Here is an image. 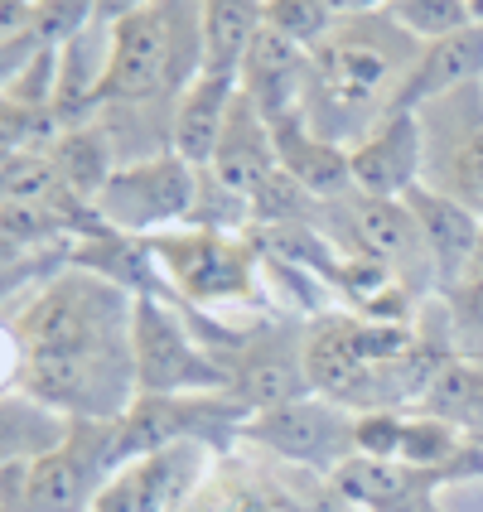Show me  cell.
Here are the masks:
<instances>
[{
  "label": "cell",
  "mask_w": 483,
  "mask_h": 512,
  "mask_svg": "<svg viewBox=\"0 0 483 512\" xmlns=\"http://www.w3.org/2000/svg\"><path fill=\"white\" fill-rule=\"evenodd\" d=\"M25 348L20 392L68 421H121L136 387V290L92 271L58 266L15 310Z\"/></svg>",
  "instance_id": "6da1fadb"
},
{
  "label": "cell",
  "mask_w": 483,
  "mask_h": 512,
  "mask_svg": "<svg viewBox=\"0 0 483 512\" xmlns=\"http://www.w3.org/2000/svg\"><path fill=\"white\" fill-rule=\"evenodd\" d=\"M421 49L426 44H416L387 10L339 15V25L310 49L300 116L319 136L358 145L377 121L401 107V87Z\"/></svg>",
  "instance_id": "7a4b0ae2"
},
{
  "label": "cell",
  "mask_w": 483,
  "mask_h": 512,
  "mask_svg": "<svg viewBox=\"0 0 483 512\" xmlns=\"http://www.w3.org/2000/svg\"><path fill=\"white\" fill-rule=\"evenodd\" d=\"M203 78V0H160L112 25L102 112H141L170 126L174 102Z\"/></svg>",
  "instance_id": "3957f363"
},
{
  "label": "cell",
  "mask_w": 483,
  "mask_h": 512,
  "mask_svg": "<svg viewBox=\"0 0 483 512\" xmlns=\"http://www.w3.org/2000/svg\"><path fill=\"white\" fill-rule=\"evenodd\" d=\"M199 208V170L184 165L174 150L126 160L97 194V218L121 237H160L170 228L194 223Z\"/></svg>",
  "instance_id": "277c9868"
},
{
  "label": "cell",
  "mask_w": 483,
  "mask_h": 512,
  "mask_svg": "<svg viewBox=\"0 0 483 512\" xmlns=\"http://www.w3.org/2000/svg\"><path fill=\"white\" fill-rule=\"evenodd\" d=\"M121 464V421H68V435L29 464L25 512H92Z\"/></svg>",
  "instance_id": "5b68a950"
},
{
  "label": "cell",
  "mask_w": 483,
  "mask_h": 512,
  "mask_svg": "<svg viewBox=\"0 0 483 512\" xmlns=\"http://www.w3.org/2000/svg\"><path fill=\"white\" fill-rule=\"evenodd\" d=\"M136 387L141 397L228 392L223 358H213L160 295H136Z\"/></svg>",
  "instance_id": "8992f818"
},
{
  "label": "cell",
  "mask_w": 483,
  "mask_h": 512,
  "mask_svg": "<svg viewBox=\"0 0 483 512\" xmlns=\"http://www.w3.org/2000/svg\"><path fill=\"white\" fill-rule=\"evenodd\" d=\"M416 116L426 136L421 184H430L435 194H450L483 218V83L426 102Z\"/></svg>",
  "instance_id": "52a82bcc"
},
{
  "label": "cell",
  "mask_w": 483,
  "mask_h": 512,
  "mask_svg": "<svg viewBox=\"0 0 483 512\" xmlns=\"http://www.w3.org/2000/svg\"><path fill=\"white\" fill-rule=\"evenodd\" d=\"M145 247L155 256V271H165L174 290L194 305H228L252 295L256 285L252 252L218 228H170L145 237Z\"/></svg>",
  "instance_id": "ba28073f"
},
{
  "label": "cell",
  "mask_w": 483,
  "mask_h": 512,
  "mask_svg": "<svg viewBox=\"0 0 483 512\" xmlns=\"http://www.w3.org/2000/svg\"><path fill=\"white\" fill-rule=\"evenodd\" d=\"M228 372V397L247 411H276L290 401L310 397V372H305V329L295 324H261L223 358Z\"/></svg>",
  "instance_id": "9c48e42d"
},
{
  "label": "cell",
  "mask_w": 483,
  "mask_h": 512,
  "mask_svg": "<svg viewBox=\"0 0 483 512\" xmlns=\"http://www.w3.org/2000/svg\"><path fill=\"white\" fill-rule=\"evenodd\" d=\"M247 435L261 440L266 450H276L281 459L343 469L348 455L358 450V416H348L339 401L300 397V401H290V406H276V411L252 416V421H247Z\"/></svg>",
  "instance_id": "30bf717a"
},
{
  "label": "cell",
  "mask_w": 483,
  "mask_h": 512,
  "mask_svg": "<svg viewBox=\"0 0 483 512\" xmlns=\"http://www.w3.org/2000/svg\"><path fill=\"white\" fill-rule=\"evenodd\" d=\"M348 165H353V189L372 199H406L421 170H426V136H421V116L392 112L377 121L358 145H348Z\"/></svg>",
  "instance_id": "8fae6325"
},
{
  "label": "cell",
  "mask_w": 483,
  "mask_h": 512,
  "mask_svg": "<svg viewBox=\"0 0 483 512\" xmlns=\"http://www.w3.org/2000/svg\"><path fill=\"white\" fill-rule=\"evenodd\" d=\"M203 174H213L228 194H237L242 203H252L281 179V160H276V141H271V121L256 112L252 97L237 92L232 116L223 126V141L213 150V165Z\"/></svg>",
  "instance_id": "7c38bea8"
},
{
  "label": "cell",
  "mask_w": 483,
  "mask_h": 512,
  "mask_svg": "<svg viewBox=\"0 0 483 512\" xmlns=\"http://www.w3.org/2000/svg\"><path fill=\"white\" fill-rule=\"evenodd\" d=\"M401 203L411 208L416 232H421V242H426L435 285H440V290H455L459 281H469L474 256H479V237H483L479 213H469V208L455 203L450 194H435L430 184H416Z\"/></svg>",
  "instance_id": "4fadbf2b"
},
{
  "label": "cell",
  "mask_w": 483,
  "mask_h": 512,
  "mask_svg": "<svg viewBox=\"0 0 483 512\" xmlns=\"http://www.w3.org/2000/svg\"><path fill=\"white\" fill-rule=\"evenodd\" d=\"M271 141H276V160H281V174L310 194L314 203H334L353 189V165H348V145L319 136L300 112L276 116L271 121Z\"/></svg>",
  "instance_id": "5bb4252c"
},
{
  "label": "cell",
  "mask_w": 483,
  "mask_h": 512,
  "mask_svg": "<svg viewBox=\"0 0 483 512\" xmlns=\"http://www.w3.org/2000/svg\"><path fill=\"white\" fill-rule=\"evenodd\" d=\"M305 73H310V49H300V44H290L281 34L261 29L247 63H242L237 87H242V97H252L256 112L266 116V121H276V116L300 112Z\"/></svg>",
  "instance_id": "9a60e30c"
},
{
  "label": "cell",
  "mask_w": 483,
  "mask_h": 512,
  "mask_svg": "<svg viewBox=\"0 0 483 512\" xmlns=\"http://www.w3.org/2000/svg\"><path fill=\"white\" fill-rule=\"evenodd\" d=\"M237 78H218V73H203L199 83L189 87L170 112V150L194 165V170H208L213 165V150L223 141V126L232 116V102H237Z\"/></svg>",
  "instance_id": "2e32d148"
},
{
  "label": "cell",
  "mask_w": 483,
  "mask_h": 512,
  "mask_svg": "<svg viewBox=\"0 0 483 512\" xmlns=\"http://www.w3.org/2000/svg\"><path fill=\"white\" fill-rule=\"evenodd\" d=\"M474 83H483V25H469L450 34V39H435V44L421 49L411 78L401 87L397 112H421L426 102H440V97Z\"/></svg>",
  "instance_id": "e0dca14e"
},
{
  "label": "cell",
  "mask_w": 483,
  "mask_h": 512,
  "mask_svg": "<svg viewBox=\"0 0 483 512\" xmlns=\"http://www.w3.org/2000/svg\"><path fill=\"white\" fill-rule=\"evenodd\" d=\"M261 29V0H203V73L242 78Z\"/></svg>",
  "instance_id": "ac0fdd59"
},
{
  "label": "cell",
  "mask_w": 483,
  "mask_h": 512,
  "mask_svg": "<svg viewBox=\"0 0 483 512\" xmlns=\"http://www.w3.org/2000/svg\"><path fill=\"white\" fill-rule=\"evenodd\" d=\"M421 411L483 445V363H474V358H450V363L440 368V377L430 382Z\"/></svg>",
  "instance_id": "d6986e66"
},
{
  "label": "cell",
  "mask_w": 483,
  "mask_h": 512,
  "mask_svg": "<svg viewBox=\"0 0 483 512\" xmlns=\"http://www.w3.org/2000/svg\"><path fill=\"white\" fill-rule=\"evenodd\" d=\"M63 435H68V416L39 406L25 392L0 397V469H10L20 459H39L44 450H54Z\"/></svg>",
  "instance_id": "ffe728a7"
},
{
  "label": "cell",
  "mask_w": 483,
  "mask_h": 512,
  "mask_svg": "<svg viewBox=\"0 0 483 512\" xmlns=\"http://www.w3.org/2000/svg\"><path fill=\"white\" fill-rule=\"evenodd\" d=\"M382 10H387L416 44H435V39H450L459 29L479 25L474 10H469V0H387Z\"/></svg>",
  "instance_id": "44dd1931"
},
{
  "label": "cell",
  "mask_w": 483,
  "mask_h": 512,
  "mask_svg": "<svg viewBox=\"0 0 483 512\" xmlns=\"http://www.w3.org/2000/svg\"><path fill=\"white\" fill-rule=\"evenodd\" d=\"M58 116L54 112H34L25 102H15L10 92H0V165L34 155V150H49L58 141Z\"/></svg>",
  "instance_id": "7402d4cb"
},
{
  "label": "cell",
  "mask_w": 483,
  "mask_h": 512,
  "mask_svg": "<svg viewBox=\"0 0 483 512\" xmlns=\"http://www.w3.org/2000/svg\"><path fill=\"white\" fill-rule=\"evenodd\" d=\"M261 20L271 34H281L300 49H314L339 25V10H334V0H261Z\"/></svg>",
  "instance_id": "603a6c76"
},
{
  "label": "cell",
  "mask_w": 483,
  "mask_h": 512,
  "mask_svg": "<svg viewBox=\"0 0 483 512\" xmlns=\"http://www.w3.org/2000/svg\"><path fill=\"white\" fill-rule=\"evenodd\" d=\"M445 334L455 358L483 363V276H469L455 290H445Z\"/></svg>",
  "instance_id": "cb8c5ba5"
},
{
  "label": "cell",
  "mask_w": 483,
  "mask_h": 512,
  "mask_svg": "<svg viewBox=\"0 0 483 512\" xmlns=\"http://www.w3.org/2000/svg\"><path fill=\"white\" fill-rule=\"evenodd\" d=\"M20 377H25V348L10 319H0V397H15L20 392Z\"/></svg>",
  "instance_id": "d4e9b609"
},
{
  "label": "cell",
  "mask_w": 483,
  "mask_h": 512,
  "mask_svg": "<svg viewBox=\"0 0 483 512\" xmlns=\"http://www.w3.org/2000/svg\"><path fill=\"white\" fill-rule=\"evenodd\" d=\"M29 10H34V0H0V49L15 44V39L25 34Z\"/></svg>",
  "instance_id": "484cf974"
},
{
  "label": "cell",
  "mask_w": 483,
  "mask_h": 512,
  "mask_svg": "<svg viewBox=\"0 0 483 512\" xmlns=\"http://www.w3.org/2000/svg\"><path fill=\"white\" fill-rule=\"evenodd\" d=\"M150 5H160V0H97L92 5V20H102V25H121V20H131V15H141Z\"/></svg>",
  "instance_id": "4316f807"
},
{
  "label": "cell",
  "mask_w": 483,
  "mask_h": 512,
  "mask_svg": "<svg viewBox=\"0 0 483 512\" xmlns=\"http://www.w3.org/2000/svg\"><path fill=\"white\" fill-rule=\"evenodd\" d=\"M469 276H483V237H479V256H474V271Z\"/></svg>",
  "instance_id": "83f0119b"
}]
</instances>
